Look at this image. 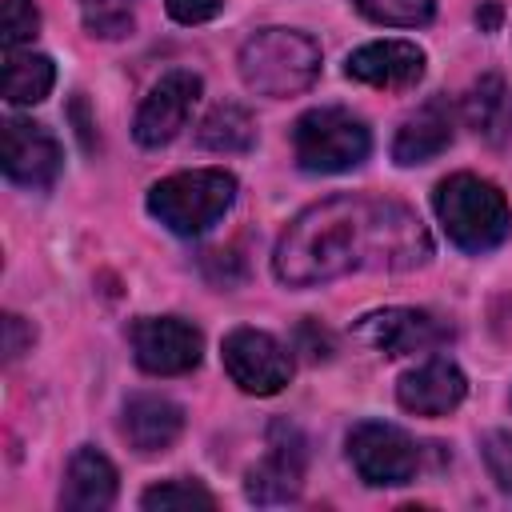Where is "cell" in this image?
<instances>
[{"instance_id":"1","label":"cell","mask_w":512,"mask_h":512,"mask_svg":"<svg viewBox=\"0 0 512 512\" xmlns=\"http://www.w3.org/2000/svg\"><path fill=\"white\" fill-rule=\"evenodd\" d=\"M428 256L432 236L404 200L340 192L304 208L280 232L272 268L288 288H316L352 272H408Z\"/></svg>"},{"instance_id":"2","label":"cell","mask_w":512,"mask_h":512,"mask_svg":"<svg viewBox=\"0 0 512 512\" xmlns=\"http://www.w3.org/2000/svg\"><path fill=\"white\" fill-rule=\"evenodd\" d=\"M432 208H436L444 236L460 252H476V256L492 252L512 232V208H508L504 192L476 172L444 176L432 192Z\"/></svg>"},{"instance_id":"3","label":"cell","mask_w":512,"mask_h":512,"mask_svg":"<svg viewBox=\"0 0 512 512\" xmlns=\"http://www.w3.org/2000/svg\"><path fill=\"white\" fill-rule=\"evenodd\" d=\"M236 68L244 88L256 96H300L320 76V44L296 28H260L240 44Z\"/></svg>"},{"instance_id":"4","label":"cell","mask_w":512,"mask_h":512,"mask_svg":"<svg viewBox=\"0 0 512 512\" xmlns=\"http://www.w3.org/2000/svg\"><path fill=\"white\" fill-rule=\"evenodd\" d=\"M236 204V176L224 168L172 172L148 188V212L176 236H200Z\"/></svg>"},{"instance_id":"5","label":"cell","mask_w":512,"mask_h":512,"mask_svg":"<svg viewBox=\"0 0 512 512\" xmlns=\"http://www.w3.org/2000/svg\"><path fill=\"white\" fill-rule=\"evenodd\" d=\"M368 152H372V132L348 108H336V104L308 108L292 124V156L312 176L348 172V168L364 164Z\"/></svg>"},{"instance_id":"6","label":"cell","mask_w":512,"mask_h":512,"mask_svg":"<svg viewBox=\"0 0 512 512\" xmlns=\"http://www.w3.org/2000/svg\"><path fill=\"white\" fill-rule=\"evenodd\" d=\"M348 460L372 488H400L420 472V444L384 420H360L348 432Z\"/></svg>"},{"instance_id":"7","label":"cell","mask_w":512,"mask_h":512,"mask_svg":"<svg viewBox=\"0 0 512 512\" xmlns=\"http://www.w3.org/2000/svg\"><path fill=\"white\" fill-rule=\"evenodd\" d=\"M224 372L232 384L248 396H276L292 380V356L288 348L260 328H232L220 344Z\"/></svg>"},{"instance_id":"8","label":"cell","mask_w":512,"mask_h":512,"mask_svg":"<svg viewBox=\"0 0 512 512\" xmlns=\"http://www.w3.org/2000/svg\"><path fill=\"white\" fill-rule=\"evenodd\" d=\"M132 356L152 376H184L204 356V336L180 316H140L128 328Z\"/></svg>"},{"instance_id":"9","label":"cell","mask_w":512,"mask_h":512,"mask_svg":"<svg viewBox=\"0 0 512 512\" xmlns=\"http://www.w3.org/2000/svg\"><path fill=\"white\" fill-rule=\"evenodd\" d=\"M356 340L384 356H416V352H436L440 344L452 340V324L440 320L428 308H384L368 312L356 320Z\"/></svg>"},{"instance_id":"10","label":"cell","mask_w":512,"mask_h":512,"mask_svg":"<svg viewBox=\"0 0 512 512\" xmlns=\"http://www.w3.org/2000/svg\"><path fill=\"white\" fill-rule=\"evenodd\" d=\"M304 468H308L304 436L292 424L276 420L268 428V456L256 468H248L244 492L252 504H288L304 488Z\"/></svg>"},{"instance_id":"11","label":"cell","mask_w":512,"mask_h":512,"mask_svg":"<svg viewBox=\"0 0 512 512\" xmlns=\"http://www.w3.org/2000/svg\"><path fill=\"white\" fill-rule=\"evenodd\" d=\"M200 76L196 72H168L152 84V92L144 96V104L136 108V120H132V136L136 144L144 148H164L180 136V128L188 124L192 116V104L200 100Z\"/></svg>"},{"instance_id":"12","label":"cell","mask_w":512,"mask_h":512,"mask_svg":"<svg viewBox=\"0 0 512 512\" xmlns=\"http://www.w3.org/2000/svg\"><path fill=\"white\" fill-rule=\"evenodd\" d=\"M60 168H64L60 140L44 124H36V120H8L4 124V176L16 188L44 192L56 184Z\"/></svg>"},{"instance_id":"13","label":"cell","mask_w":512,"mask_h":512,"mask_svg":"<svg viewBox=\"0 0 512 512\" xmlns=\"http://www.w3.org/2000/svg\"><path fill=\"white\" fill-rule=\"evenodd\" d=\"M424 64H428V56H424V48L412 44V40H372V44H360V48L344 60V72H348V80H356V84L404 92V88L420 84Z\"/></svg>"},{"instance_id":"14","label":"cell","mask_w":512,"mask_h":512,"mask_svg":"<svg viewBox=\"0 0 512 512\" xmlns=\"http://www.w3.org/2000/svg\"><path fill=\"white\" fill-rule=\"evenodd\" d=\"M464 396H468V380L444 356H432L396 380V400L412 416H448L464 404Z\"/></svg>"},{"instance_id":"15","label":"cell","mask_w":512,"mask_h":512,"mask_svg":"<svg viewBox=\"0 0 512 512\" xmlns=\"http://www.w3.org/2000/svg\"><path fill=\"white\" fill-rule=\"evenodd\" d=\"M456 136V112L448 104V96H432L424 100L400 128H396V140H392V160L400 168H412V164H428L432 156H440Z\"/></svg>"},{"instance_id":"16","label":"cell","mask_w":512,"mask_h":512,"mask_svg":"<svg viewBox=\"0 0 512 512\" xmlns=\"http://www.w3.org/2000/svg\"><path fill=\"white\" fill-rule=\"evenodd\" d=\"M116 488H120L116 464L104 452H96L92 444H84L68 460L64 488H60V508H68V512H100V508H112Z\"/></svg>"},{"instance_id":"17","label":"cell","mask_w":512,"mask_h":512,"mask_svg":"<svg viewBox=\"0 0 512 512\" xmlns=\"http://www.w3.org/2000/svg\"><path fill=\"white\" fill-rule=\"evenodd\" d=\"M184 432V408L172 404L168 396L156 392H140L124 404V436L136 452L152 456L176 444V436Z\"/></svg>"},{"instance_id":"18","label":"cell","mask_w":512,"mask_h":512,"mask_svg":"<svg viewBox=\"0 0 512 512\" xmlns=\"http://www.w3.org/2000/svg\"><path fill=\"white\" fill-rule=\"evenodd\" d=\"M464 120L484 140H504L512 132V88L500 76H480L464 96Z\"/></svg>"},{"instance_id":"19","label":"cell","mask_w":512,"mask_h":512,"mask_svg":"<svg viewBox=\"0 0 512 512\" xmlns=\"http://www.w3.org/2000/svg\"><path fill=\"white\" fill-rule=\"evenodd\" d=\"M56 84V64L40 52H4V100L40 104Z\"/></svg>"},{"instance_id":"20","label":"cell","mask_w":512,"mask_h":512,"mask_svg":"<svg viewBox=\"0 0 512 512\" xmlns=\"http://www.w3.org/2000/svg\"><path fill=\"white\" fill-rule=\"evenodd\" d=\"M196 144L208 152H248L256 144V120L244 104H216L200 128H196Z\"/></svg>"},{"instance_id":"21","label":"cell","mask_w":512,"mask_h":512,"mask_svg":"<svg viewBox=\"0 0 512 512\" xmlns=\"http://www.w3.org/2000/svg\"><path fill=\"white\" fill-rule=\"evenodd\" d=\"M140 508L144 512H192V508H204L212 512L216 508V496L196 484V480H164V484H152L144 496H140Z\"/></svg>"},{"instance_id":"22","label":"cell","mask_w":512,"mask_h":512,"mask_svg":"<svg viewBox=\"0 0 512 512\" xmlns=\"http://www.w3.org/2000/svg\"><path fill=\"white\" fill-rule=\"evenodd\" d=\"M132 4L136 0H80V20L88 36L120 40L132 32Z\"/></svg>"},{"instance_id":"23","label":"cell","mask_w":512,"mask_h":512,"mask_svg":"<svg viewBox=\"0 0 512 512\" xmlns=\"http://www.w3.org/2000/svg\"><path fill=\"white\" fill-rule=\"evenodd\" d=\"M368 20L392 28H420L436 16V0H352Z\"/></svg>"},{"instance_id":"24","label":"cell","mask_w":512,"mask_h":512,"mask_svg":"<svg viewBox=\"0 0 512 512\" xmlns=\"http://www.w3.org/2000/svg\"><path fill=\"white\" fill-rule=\"evenodd\" d=\"M40 32V12L32 0H4V52H16Z\"/></svg>"},{"instance_id":"25","label":"cell","mask_w":512,"mask_h":512,"mask_svg":"<svg viewBox=\"0 0 512 512\" xmlns=\"http://www.w3.org/2000/svg\"><path fill=\"white\" fill-rule=\"evenodd\" d=\"M484 464L504 496H512V432H488L484 436Z\"/></svg>"},{"instance_id":"26","label":"cell","mask_w":512,"mask_h":512,"mask_svg":"<svg viewBox=\"0 0 512 512\" xmlns=\"http://www.w3.org/2000/svg\"><path fill=\"white\" fill-rule=\"evenodd\" d=\"M164 8L176 24H208L224 12V0H164Z\"/></svg>"},{"instance_id":"27","label":"cell","mask_w":512,"mask_h":512,"mask_svg":"<svg viewBox=\"0 0 512 512\" xmlns=\"http://www.w3.org/2000/svg\"><path fill=\"white\" fill-rule=\"evenodd\" d=\"M32 340H36L32 324H24V316L8 312V316H4V356H8V360H20V356L32 348Z\"/></svg>"},{"instance_id":"28","label":"cell","mask_w":512,"mask_h":512,"mask_svg":"<svg viewBox=\"0 0 512 512\" xmlns=\"http://www.w3.org/2000/svg\"><path fill=\"white\" fill-rule=\"evenodd\" d=\"M476 24H480L484 32H496V24H500V4H496V0H484V4L476 8Z\"/></svg>"}]
</instances>
